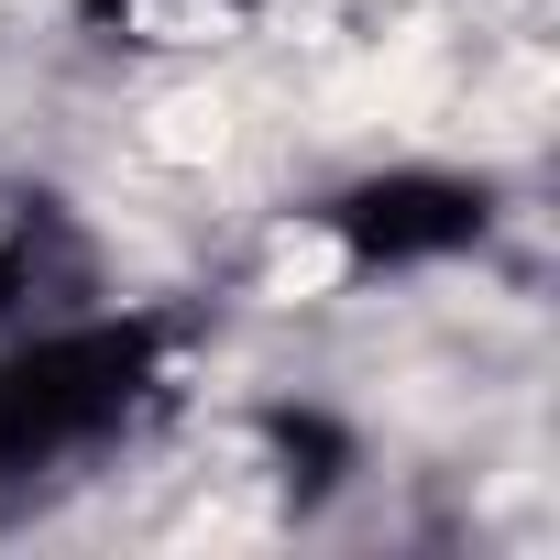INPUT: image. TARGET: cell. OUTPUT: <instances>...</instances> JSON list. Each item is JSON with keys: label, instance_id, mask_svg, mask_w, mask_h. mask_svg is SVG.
I'll use <instances>...</instances> for the list:
<instances>
[{"label": "cell", "instance_id": "cell-1", "mask_svg": "<svg viewBox=\"0 0 560 560\" xmlns=\"http://www.w3.org/2000/svg\"><path fill=\"white\" fill-rule=\"evenodd\" d=\"M176 330L165 319H56L0 352V483H45L100 462L165 407Z\"/></svg>", "mask_w": 560, "mask_h": 560}, {"label": "cell", "instance_id": "cell-2", "mask_svg": "<svg viewBox=\"0 0 560 560\" xmlns=\"http://www.w3.org/2000/svg\"><path fill=\"white\" fill-rule=\"evenodd\" d=\"M483 231H494V187L462 165H374L308 209V242L330 253V275L462 264V253H483Z\"/></svg>", "mask_w": 560, "mask_h": 560}, {"label": "cell", "instance_id": "cell-3", "mask_svg": "<svg viewBox=\"0 0 560 560\" xmlns=\"http://www.w3.org/2000/svg\"><path fill=\"white\" fill-rule=\"evenodd\" d=\"M100 45H132V56H209L253 23V0H78Z\"/></svg>", "mask_w": 560, "mask_h": 560}]
</instances>
